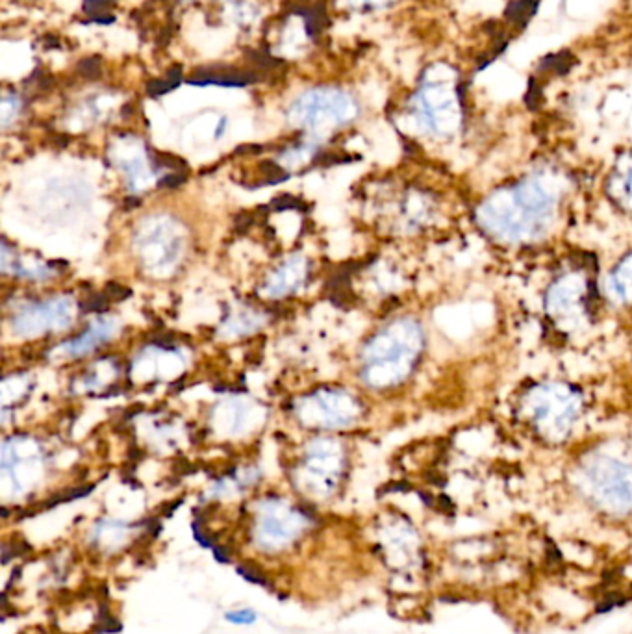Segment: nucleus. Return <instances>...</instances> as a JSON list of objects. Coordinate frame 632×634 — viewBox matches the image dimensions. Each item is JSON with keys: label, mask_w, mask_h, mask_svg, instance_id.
<instances>
[{"label": "nucleus", "mask_w": 632, "mask_h": 634, "mask_svg": "<svg viewBox=\"0 0 632 634\" xmlns=\"http://www.w3.org/2000/svg\"><path fill=\"white\" fill-rule=\"evenodd\" d=\"M456 80L455 71L447 65H434L425 75L416 106L419 117L432 130H451L460 119L462 99Z\"/></svg>", "instance_id": "1"}, {"label": "nucleus", "mask_w": 632, "mask_h": 634, "mask_svg": "<svg viewBox=\"0 0 632 634\" xmlns=\"http://www.w3.org/2000/svg\"><path fill=\"white\" fill-rule=\"evenodd\" d=\"M293 114L297 115L299 121L319 125L325 119L332 121H347L354 114L353 101L347 99L342 91L334 89H319L306 93L301 101L295 104Z\"/></svg>", "instance_id": "2"}, {"label": "nucleus", "mask_w": 632, "mask_h": 634, "mask_svg": "<svg viewBox=\"0 0 632 634\" xmlns=\"http://www.w3.org/2000/svg\"><path fill=\"white\" fill-rule=\"evenodd\" d=\"M301 529L303 521L297 516L280 512L279 508H269V512H264L258 525V544L269 551L282 549L295 540Z\"/></svg>", "instance_id": "3"}, {"label": "nucleus", "mask_w": 632, "mask_h": 634, "mask_svg": "<svg viewBox=\"0 0 632 634\" xmlns=\"http://www.w3.org/2000/svg\"><path fill=\"white\" fill-rule=\"evenodd\" d=\"M251 82L253 78L230 67H210L204 71H197L195 77L190 78V84L193 86H223V88H243Z\"/></svg>", "instance_id": "4"}, {"label": "nucleus", "mask_w": 632, "mask_h": 634, "mask_svg": "<svg viewBox=\"0 0 632 634\" xmlns=\"http://www.w3.org/2000/svg\"><path fill=\"white\" fill-rule=\"evenodd\" d=\"M60 303H62V301H56V305H49L47 308H45V306H43V308H36V310L25 314V316H21L19 323L28 321L21 329H43V327H47L51 321L54 325L64 327V325L69 323V316H67V306L60 305ZM19 323H17V325H19Z\"/></svg>", "instance_id": "5"}, {"label": "nucleus", "mask_w": 632, "mask_h": 634, "mask_svg": "<svg viewBox=\"0 0 632 634\" xmlns=\"http://www.w3.org/2000/svg\"><path fill=\"white\" fill-rule=\"evenodd\" d=\"M110 336V327L108 325H101L99 329L91 330L86 336H82V338H78L76 342H71L67 345V349L73 353V355H82V353H86L89 349H93V345L95 343L102 342L104 338H108Z\"/></svg>", "instance_id": "6"}, {"label": "nucleus", "mask_w": 632, "mask_h": 634, "mask_svg": "<svg viewBox=\"0 0 632 634\" xmlns=\"http://www.w3.org/2000/svg\"><path fill=\"white\" fill-rule=\"evenodd\" d=\"M178 82H180V67H175L165 80L151 82V84H149V93H152V95H162V93H167V91L177 88Z\"/></svg>", "instance_id": "7"}, {"label": "nucleus", "mask_w": 632, "mask_h": 634, "mask_svg": "<svg viewBox=\"0 0 632 634\" xmlns=\"http://www.w3.org/2000/svg\"><path fill=\"white\" fill-rule=\"evenodd\" d=\"M112 4H114V0H86L84 2V10L91 17H95V21H97V15H102V13L106 15V13L110 12Z\"/></svg>", "instance_id": "8"}, {"label": "nucleus", "mask_w": 632, "mask_h": 634, "mask_svg": "<svg viewBox=\"0 0 632 634\" xmlns=\"http://www.w3.org/2000/svg\"><path fill=\"white\" fill-rule=\"evenodd\" d=\"M227 620L230 623H238V625H249L256 620V614L251 609L232 610V612H228Z\"/></svg>", "instance_id": "9"}, {"label": "nucleus", "mask_w": 632, "mask_h": 634, "mask_svg": "<svg viewBox=\"0 0 632 634\" xmlns=\"http://www.w3.org/2000/svg\"><path fill=\"white\" fill-rule=\"evenodd\" d=\"M273 208L275 210H288V208H301V210H304V204L299 199L290 197V195H280L273 201Z\"/></svg>", "instance_id": "10"}, {"label": "nucleus", "mask_w": 632, "mask_h": 634, "mask_svg": "<svg viewBox=\"0 0 632 634\" xmlns=\"http://www.w3.org/2000/svg\"><path fill=\"white\" fill-rule=\"evenodd\" d=\"M106 303H108V299H106L104 295H95V297H91L89 301H86L84 310H88V312H101V310L106 308Z\"/></svg>", "instance_id": "11"}, {"label": "nucleus", "mask_w": 632, "mask_h": 634, "mask_svg": "<svg viewBox=\"0 0 632 634\" xmlns=\"http://www.w3.org/2000/svg\"><path fill=\"white\" fill-rule=\"evenodd\" d=\"M241 575L247 579V581H253L256 584H267L266 579H264V575L262 573H258L256 570H251V568H247V566H240L238 568Z\"/></svg>", "instance_id": "12"}, {"label": "nucleus", "mask_w": 632, "mask_h": 634, "mask_svg": "<svg viewBox=\"0 0 632 634\" xmlns=\"http://www.w3.org/2000/svg\"><path fill=\"white\" fill-rule=\"evenodd\" d=\"M106 295L110 297V299H127L128 295H130V290L127 288H123V286H117V284H108V288H106Z\"/></svg>", "instance_id": "13"}, {"label": "nucleus", "mask_w": 632, "mask_h": 634, "mask_svg": "<svg viewBox=\"0 0 632 634\" xmlns=\"http://www.w3.org/2000/svg\"><path fill=\"white\" fill-rule=\"evenodd\" d=\"M186 182V175H169V177L162 178L160 186L164 188H177L180 184Z\"/></svg>", "instance_id": "14"}, {"label": "nucleus", "mask_w": 632, "mask_h": 634, "mask_svg": "<svg viewBox=\"0 0 632 634\" xmlns=\"http://www.w3.org/2000/svg\"><path fill=\"white\" fill-rule=\"evenodd\" d=\"M367 4H371V6H384V4H388V2H392V0H366Z\"/></svg>", "instance_id": "15"}]
</instances>
